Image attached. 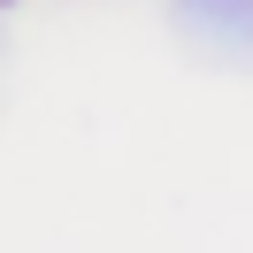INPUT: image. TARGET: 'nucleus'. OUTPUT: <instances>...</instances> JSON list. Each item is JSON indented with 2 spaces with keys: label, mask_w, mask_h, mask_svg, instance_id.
Returning <instances> with one entry per match:
<instances>
[{
  "label": "nucleus",
  "mask_w": 253,
  "mask_h": 253,
  "mask_svg": "<svg viewBox=\"0 0 253 253\" xmlns=\"http://www.w3.org/2000/svg\"><path fill=\"white\" fill-rule=\"evenodd\" d=\"M8 16H16V0H0V23H8Z\"/></svg>",
  "instance_id": "f03ea898"
},
{
  "label": "nucleus",
  "mask_w": 253,
  "mask_h": 253,
  "mask_svg": "<svg viewBox=\"0 0 253 253\" xmlns=\"http://www.w3.org/2000/svg\"><path fill=\"white\" fill-rule=\"evenodd\" d=\"M169 23L184 31V46L253 69V0H169Z\"/></svg>",
  "instance_id": "f257e3e1"
}]
</instances>
